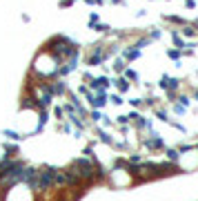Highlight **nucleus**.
<instances>
[{
  "instance_id": "1",
  "label": "nucleus",
  "mask_w": 198,
  "mask_h": 201,
  "mask_svg": "<svg viewBox=\"0 0 198 201\" xmlns=\"http://www.w3.org/2000/svg\"><path fill=\"white\" fill-rule=\"evenodd\" d=\"M107 58V47L102 45V43H98V45H93L91 47V52H89V56H87V65H100L102 61Z\"/></svg>"
},
{
  "instance_id": "2",
  "label": "nucleus",
  "mask_w": 198,
  "mask_h": 201,
  "mask_svg": "<svg viewBox=\"0 0 198 201\" xmlns=\"http://www.w3.org/2000/svg\"><path fill=\"white\" fill-rule=\"evenodd\" d=\"M140 143H143L149 152H160V150H165V141H163V136H158L156 132H152L149 136H143V139H140Z\"/></svg>"
},
{
  "instance_id": "3",
  "label": "nucleus",
  "mask_w": 198,
  "mask_h": 201,
  "mask_svg": "<svg viewBox=\"0 0 198 201\" xmlns=\"http://www.w3.org/2000/svg\"><path fill=\"white\" fill-rule=\"evenodd\" d=\"M47 85H49L53 96H65V94H67V83H65V78H51V81H47Z\"/></svg>"
},
{
  "instance_id": "4",
  "label": "nucleus",
  "mask_w": 198,
  "mask_h": 201,
  "mask_svg": "<svg viewBox=\"0 0 198 201\" xmlns=\"http://www.w3.org/2000/svg\"><path fill=\"white\" fill-rule=\"evenodd\" d=\"M20 107H25V110H38V103H36L34 96H31L29 92H27L25 96L20 98Z\"/></svg>"
},
{
  "instance_id": "5",
  "label": "nucleus",
  "mask_w": 198,
  "mask_h": 201,
  "mask_svg": "<svg viewBox=\"0 0 198 201\" xmlns=\"http://www.w3.org/2000/svg\"><path fill=\"white\" fill-rule=\"evenodd\" d=\"M165 161L178 165V161H180V152H178L176 148H165Z\"/></svg>"
},
{
  "instance_id": "6",
  "label": "nucleus",
  "mask_w": 198,
  "mask_h": 201,
  "mask_svg": "<svg viewBox=\"0 0 198 201\" xmlns=\"http://www.w3.org/2000/svg\"><path fill=\"white\" fill-rule=\"evenodd\" d=\"M122 56H125V61H136L138 56H140V49H138V47H131V49L122 52Z\"/></svg>"
},
{
  "instance_id": "7",
  "label": "nucleus",
  "mask_w": 198,
  "mask_h": 201,
  "mask_svg": "<svg viewBox=\"0 0 198 201\" xmlns=\"http://www.w3.org/2000/svg\"><path fill=\"white\" fill-rule=\"evenodd\" d=\"M180 31H183V36H187V38H194V36L198 34V29H194V25H183Z\"/></svg>"
},
{
  "instance_id": "8",
  "label": "nucleus",
  "mask_w": 198,
  "mask_h": 201,
  "mask_svg": "<svg viewBox=\"0 0 198 201\" xmlns=\"http://www.w3.org/2000/svg\"><path fill=\"white\" fill-rule=\"evenodd\" d=\"M2 136L9 139V141H20V134H18L16 130H5V132H2Z\"/></svg>"
},
{
  "instance_id": "9",
  "label": "nucleus",
  "mask_w": 198,
  "mask_h": 201,
  "mask_svg": "<svg viewBox=\"0 0 198 201\" xmlns=\"http://www.w3.org/2000/svg\"><path fill=\"white\" fill-rule=\"evenodd\" d=\"M114 83H116V87H118L120 92H127V90H129V81L125 78V76H122V78H118V81H114Z\"/></svg>"
},
{
  "instance_id": "10",
  "label": "nucleus",
  "mask_w": 198,
  "mask_h": 201,
  "mask_svg": "<svg viewBox=\"0 0 198 201\" xmlns=\"http://www.w3.org/2000/svg\"><path fill=\"white\" fill-rule=\"evenodd\" d=\"M189 103H192V98L189 96H187V94H180V96H178V105H183V107L187 110V107H189Z\"/></svg>"
},
{
  "instance_id": "11",
  "label": "nucleus",
  "mask_w": 198,
  "mask_h": 201,
  "mask_svg": "<svg viewBox=\"0 0 198 201\" xmlns=\"http://www.w3.org/2000/svg\"><path fill=\"white\" fill-rule=\"evenodd\" d=\"M89 119H91L93 123H98L100 119H105V116H102V114H100V110H91V114H89Z\"/></svg>"
},
{
  "instance_id": "12",
  "label": "nucleus",
  "mask_w": 198,
  "mask_h": 201,
  "mask_svg": "<svg viewBox=\"0 0 198 201\" xmlns=\"http://www.w3.org/2000/svg\"><path fill=\"white\" fill-rule=\"evenodd\" d=\"M180 54H183V49H178V47H176V49H169V52H167V56H169V58H174V61L180 58Z\"/></svg>"
},
{
  "instance_id": "13",
  "label": "nucleus",
  "mask_w": 198,
  "mask_h": 201,
  "mask_svg": "<svg viewBox=\"0 0 198 201\" xmlns=\"http://www.w3.org/2000/svg\"><path fill=\"white\" fill-rule=\"evenodd\" d=\"M122 74H125V78H127V81H136V78H138V74H136L134 69H125Z\"/></svg>"
},
{
  "instance_id": "14",
  "label": "nucleus",
  "mask_w": 198,
  "mask_h": 201,
  "mask_svg": "<svg viewBox=\"0 0 198 201\" xmlns=\"http://www.w3.org/2000/svg\"><path fill=\"white\" fill-rule=\"evenodd\" d=\"M156 114L160 116V121H169V114H167V110H156Z\"/></svg>"
},
{
  "instance_id": "15",
  "label": "nucleus",
  "mask_w": 198,
  "mask_h": 201,
  "mask_svg": "<svg viewBox=\"0 0 198 201\" xmlns=\"http://www.w3.org/2000/svg\"><path fill=\"white\" fill-rule=\"evenodd\" d=\"M114 69H116V72H125V61H116Z\"/></svg>"
},
{
  "instance_id": "16",
  "label": "nucleus",
  "mask_w": 198,
  "mask_h": 201,
  "mask_svg": "<svg viewBox=\"0 0 198 201\" xmlns=\"http://www.w3.org/2000/svg\"><path fill=\"white\" fill-rule=\"evenodd\" d=\"M107 101H111L114 105H120V103H122V98L118 96V94H114V96H111V98H107Z\"/></svg>"
},
{
  "instance_id": "17",
  "label": "nucleus",
  "mask_w": 198,
  "mask_h": 201,
  "mask_svg": "<svg viewBox=\"0 0 198 201\" xmlns=\"http://www.w3.org/2000/svg\"><path fill=\"white\" fill-rule=\"evenodd\" d=\"M53 114H56V119H62V116H65V110H62V107H56Z\"/></svg>"
},
{
  "instance_id": "18",
  "label": "nucleus",
  "mask_w": 198,
  "mask_h": 201,
  "mask_svg": "<svg viewBox=\"0 0 198 201\" xmlns=\"http://www.w3.org/2000/svg\"><path fill=\"white\" fill-rule=\"evenodd\" d=\"M129 103H131V105H134V107H140V105H143V98H131Z\"/></svg>"
},
{
  "instance_id": "19",
  "label": "nucleus",
  "mask_w": 198,
  "mask_h": 201,
  "mask_svg": "<svg viewBox=\"0 0 198 201\" xmlns=\"http://www.w3.org/2000/svg\"><path fill=\"white\" fill-rule=\"evenodd\" d=\"M85 2H89V5H100V0H85Z\"/></svg>"
},
{
  "instance_id": "20",
  "label": "nucleus",
  "mask_w": 198,
  "mask_h": 201,
  "mask_svg": "<svg viewBox=\"0 0 198 201\" xmlns=\"http://www.w3.org/2000/svg\"><path fill=\"white\" fill-rule=\"evenodd\" d=\"M194 96H196V101H198V90H196V92H194Z\"/></svg>"
}]
</instances>
